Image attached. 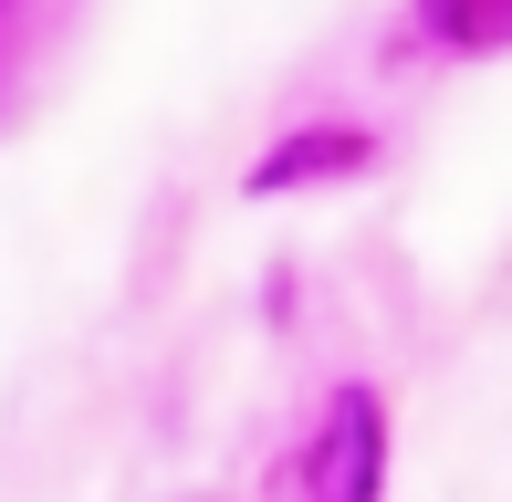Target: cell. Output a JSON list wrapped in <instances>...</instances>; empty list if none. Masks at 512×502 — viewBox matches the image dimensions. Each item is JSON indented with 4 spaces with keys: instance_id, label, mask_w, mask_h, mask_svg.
Wrapping results in <instances>:
<instances>
[{
    "instance_id": "cell-1",
    "label": "cell",
    "mask_w": 512,
    "mask_h": 502,
    "mask_svg": "<svg viewBox=\"0 0 512 502\" xmlns=\"http://www.w3.org/2000/svg\"><path fill=\"white\" fill-rule=\"evenodd\" d=\"M387 492V408L377 387H345L314 429V502H377Z\"/></svg>"
},
{
    "instance_id": "cell-2",
    "label": "cell",
    "mask_w": 512,
    "mask_h": 502,
    "mask_svg": "<svg viewBox=\"0 0 512 502\" xmlns=\"http://www.w3.org/2000/svg\"><path fill=\"white\" fill-rule=\"evenodd\" d=\"M366 157V136H293V147H272L262 168H251V189H304V178H324V168H356Z\"/></svg>"
},
{
    "instance_id": "cell-3",
    "label": "cell",
    "mask_w": 512,
    "mask_h": 502,
    "mask_svg": "<svg viewBox=\"0 0 512 502\" xmlns=\"http://www.w3.org/2000/svg\"><path fill=\"white\" fill-rule=\"evenodd\" d=\"M429 32L460 53H492V42H512V0H429Z\"/></svg>"
}]
</instances>
